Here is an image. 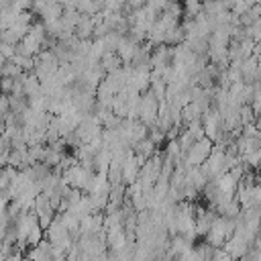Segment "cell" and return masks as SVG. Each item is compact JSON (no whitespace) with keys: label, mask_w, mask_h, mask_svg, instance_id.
I'll use <instances>...</instances> for the list:
<instances>
[{"label":"cell","mask_w":261,"mask_h":261,"mask_svg":"<svg viewBox=\"0 0 261 261\" xmlns=\"http://www.w3.org/2000/svg\"><path fill=\"white\" fill-rule=\"evenodd\" d=\"M234 232V218H224V216H216L208 228L206 237V245H210L212 249H220L226 239H230Z\"/></svg>","instance_id":"cell-1"},{"label":"cell","mask_w":261,"mask_h":261,"mask_svg":"<svg viewBox=\"0 0 261 261\" xmlns=\"http://www.w3.org/2000/svg\"><path fill=\"white\" fill-rule=\"evenodd\" d=\"M212 145H214V143H212L210 139H206V137L194 141L192 147L181 155V163H184L186 167H200V165L206 161V157L210 155Z\"/></svg>","instance_id":"cell-2"},{"label":"cell","mask_w":261,"mask_h":261,"mask_svg":"<svg viewBox=\"0 0 261 261\" xmlns=\"http://www.w3.org/2000/svg\"><path fill=\"white\" fill-rule=\"evenodd\" d=\"M157 108H159V100L147 90L141 94V100H139V112H137V120L143 122L147 128L155 122L157 118Z\"/></svg>","instance_id":"cell-3"},{"label":"cell","mask_w":261,"mask_h":261,"mask_svg":"<svg viewBox=\"0 0 261 261\" xmlns=\"http://www.w3.org/2000/svg\"><path fill=\"white\" fill-rule=\"evenodd\" d=\"M141 165H143V161H141L137 155H133V153L122 161L120 171H122V184H124V186H128V184H133V181H137V175H139Z\"/></svg>","instance_id":"cell-4"},{"label":"cell","mask_w":261,"mask_h":261,"mask_svg":"<svg viewBox=\"0 0 261 261\" xmlns=\"http://www.w3.org/2000/svg\"><path fill=\"white\" fill-rule=\"evenodd\" d=\"M120 65H122V63H120V59H118V55H116L114 51H106V53L100 57V67H102L104 73H110V71L118 69Z\"/></svg>","instance_id":"cell-5"},{"label":"cell","mask_w":261,"mask_h":261,"mask_svg":"<svg viewBox=\"0 0 261 261\" xmlns=\"http://www.w3.org/2000/svg\"><path fill=\"white\" fill-rule=\"evenodd\" d=\"M181 12H186V16H188V18H194L196 14H200V12H202V0H186V4H184V8H181Z\"/></svg>","instance_id":"cell-6"},{"label":"cell","mask_w":261,"mask_h":261,"mask_svg":"<svg viewBox=\"0 0 261 261\" xmlns=\"http://www.w3.org/2000/svg\"><path fill=\"white\" fill-rule=\"evenodd\" d=\"M10 112V106H8V96H2L0 94V124L4 122V118H6V114Z\"/></svg>","instance_id":"cell-7"}]
</instances>
